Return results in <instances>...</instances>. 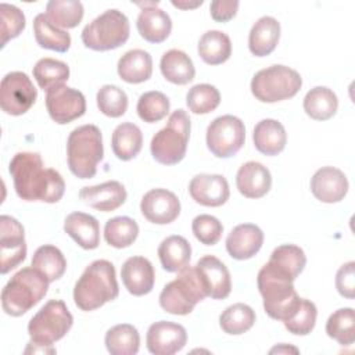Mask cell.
I'll return each mask as SVG.
<instances>
[{
  "mask_svg": "<svg viewBox=\"0 0 355 355\" xmlns=\"http://www.w3.org/2000/svg\"><path fill=\"white\" fill-rule=\"evenodd\" d=\"M139 236V225L129 216H115L107 220L104 226V239L114 248H126L132 245Z\"/></svg>",
  "mask_w": 355,
  "mask_h": 355,
  "instance_id": "obj_39",
  "label": "cell"
},
{
  "mask_svg": "<svg viewBox=\"0 0 355 355\" xmlns=\"http://www.w3.org/2000/svg\"><path fill=\"white\" fill-rule=\"evenodd\" d=\"M121 277L125 288L136 297L148 294L155 282V272L153 263L144 257L128 258L121 269Z\"/></svg>",
  "mask_w": 355,
  "mask_h": 355,
  "instance_id": "obj_22",
  "label": "cell"
},
{
  "mask_svg": "<svg viewBox=\"0 0 355 355\" xmlns=\"http://www.w3.org/2000/svg\"><path fill=\"white\" fill-rule=\"evenodd\" d=\"M316 316H318L316 305L312 301L302 298L300 308L297 309L294 316L283 323H284V327L288 330V333L295 336H306L313 330L316 323Z\"/></svg>",
  "mask_w": 355,
  "mask_h": 355,
  "instance_id": "obj_46",
  "label": "cell"
},
{
  "mask_svg": "<svg viewBox=\"0 0 355 355\" xmlns=\"http://www.w3.org/2000/svg\"><path fill=\"white\" fill-rule=\"evenodd\" d=\"M118 75L126 83H141L151 78L153 58L148 51L133 49L126 51L118 61Z\"/></svg>",
  "mask_w": 355,
  "mask_h": 355,
  "instance_id": "obj_28",
  "label": "cell"
},
{
  "mask_svg": "<svg viewBox=\"0 0 355 355\" xmlns=\"http://www.w3.org/2000/svg\"><path fill=\"white\" fill-rule=\"evenodd\" d=\"M169 98L158 90L146 92L139 97L136 111L141 121L147 123H155L164 119L169 114Z\"/></svg>",
  "mask_w": 355,
  "mask_h": 355,
  "instance_id": "obj_43",
  "label": "cell"
},
{
  "mask_svg": "<svg viewBox=\"0 0 355 355\" xmlns=\"http://www.w3.org/2000/svg\"><path fill=\"white\" fill-rule=\"evenodd\" d=\"M143 216L155 225H168L178 219L180 201L178 196L166 189H151L140 201Z\"/></svg>",
  "mask_w": 355,
  "mask_h": 355,
  "instance_id": "obj_17",
  "label": "cell"
},
{
  "mask_svg": "<svg viewBox=\"0 0 355 355\" xmlns=\"http://www.w3.org/2000/svg\"><path fill=\"white\" fill-rule=\"evenodd\" d=\"M37 90L31 78L21 71L8 72L0 85V107L8 115H22L35 104Z\"/></svg>",
  "mask_w": 355,
  "mask_h": 355,
  "instance_id": "obj_12",
  "label": "cell"
},
{
  "mask_svg": "<svg viewBox=\"0 0 355 355\" xmlns=\"http://www.w3.org/2000/svg\"><path fill=\"white\" fill-rule=\"evenodd\" d=\"M294 352V354H297L298 352V349L295 348V347H287L286 344H282V345H277V347H275V348H272L270 349V354H275V352H277V354H282V352Z\"/></svg>",
  "mask_w": 355,
  "mask_h": 355,
  "instance_id": "obj_52",
  "label": "cell"
},
{
  "mask_svg": "<svg viewBox=\"0 0 355 355\" xmlns=\"http://www.w3.org/2000/svg\"><path fill=\"white\" fill-rule=\"evenodd\" d=\"M252 140L255 148L263 155H277L280 154L287 143V133L282 122L276 119H262L259 121L252 132Z\"/></svg>",
  "mask_w": 355,
  "mask_h": 355,
  "instance_id": "obj_27",
  "label": "cell"
},
{
  "mask_svg": "<svg viewBox=\"0 0 355 355\" xmlns=\"http://www.w3.org/2000/svg\"><path fill=\"white\" fill-rule=\"evenodd\" d=\"M15 193L25 201L58 202L65 191V182L60 172L44 168L39 153H17L8 165Z\"/></svg>",
  "mask_w": 355,
  "mask_h": 355,
  "instance_id": "obj_1",
  "label": "cell"
},
{
  "mask_svg": "<svg viewBox=\"0 0 355 355\" xmlns=\"http://www.w3.org/2000/svg\"><path fill=\"white\" fill-rule=\"evenodd\" d=\"M126 189L118 180H108L96 186H85L79 191V198L85 204L101 212L115 211L126 201Z\"/></svg>",
  "mask_w": 355,
  "mask_h": 355,
  "instance_id": "obj_20",
  "label": "cell"
},
{
  "mask_svg": "<svg viewBox=\"0 0 355 355\" xmlns=\"http://www.w3.org/2000/svg\"><path fill=\"white\" fill-rule=\"evenodd\" d=\"M130 35L128 17L115 8L104 11L82 31L83 44L94 51H108L123 46Z\"/></svg>",
  "mask_w": 355,
  "mask_h": 355,
  "instance_id": "obj_7",
  "label": "cell"
},
{
  "mask_svg": "<svg viewBox=\"0 0 355 355\" xmlns=\"http://www.w3.org/2000/svg\"><path fill=\"white\" fill-rule=\"evenodd\" d=\"M302 107L309 118L315 121H327L336 115L338 98L331 89L316 86L305 94Z\"/></svg>",
  "mask_w": 355,
  "mask_h": 355,
  "instance_id": "obj_34",
  "label": "cell"
},
{
  "mask_svg": "<svg viewBox=\"0 0 355 355\" xmlns=\"http://www.w3.org/2000/svg\"><path fill=\"white\" fill-rule=\"evenodd\" d=\"M326 333L340 345H351L355 340V312L352 308L334 311L326 322Z\"/></svg>",
  "mask_w": 355,
  "mask_h": 355,
  "instance_id": "obj_42",
  "label": "cell"
},
{
  "mask_svg": "<svg viewBox=\"0 0 355 355\" xmlns=\"http://www.w3.org/2000/svg\"><path fill=\"white\" fill-rule=\"evenodd\" d=\"M302 86L301 75L286 65L258 71L251 79V93L261 103H277L294 97Z\"/></svg>",
  "mask_w": 355,
  "mask_h": 355,
  "instance_id": "obj_10",
  "label": "cell"
},
{
  "mask_svg": "<svg viewBox=\"0 0 355 355\" xmlns=\"http://www.w3.org/2000/svg\"><path fill=\"white\" fill-rule=\"evenodd\" d=\"M204 1L200 0V1H194V3H184V1H172V6L178 7V8H182V10H187V8H196V7H200Z\"/></svg>",
  "mask_w": 355,
  "mask_h": 355,
  "instance_id": "obj_51",
  "label": "cell"
},
{
  "mask_svg": "<svg viewBox=\"0 0 355 355\" xmlns=\"http://www.w3.org/2000/svg\"><path fill=\"white\" fill-rule=\"evenodd\" d=\"M83 4L76 0H50L46 4V15L60 29H71L83 18Z\"/></svg>",
  "mask_w": 355,
  "mask_h": 355,
  "instance_id": "obj_38",
  "label": "cell"
},
{
  "mask_svg": "<svg viewBox=\"0 0 355 355\" xmlns=\"http://www.w3.org/2000/svg\"><path fill=\"white\" fill-rule=\"evenodd\" d=\"M103 157V136L96 125H82L69 133L67 141L68 168L76 178H93Z\"/></svg>",
  "mask_w": 355,
  "mask_h": 355,
  "instance_id": "obj_5",
  "label": "cell"
},
{
  "mask_svg": "<svg viewBox=\"0 0 355 355\" xmlns=\"http://www.w3.org/2000/svg\"><path fill=\"white\" fill-rule=\"evenodd\" d=\"M266 263L276 272L294 282L304 270L306 265V257L304 250L298 245L282 244L272 251Z\"/></svg>",
  "mask_w": 355,
  "mask_h": 355,
  "instance_id": "obj_31",
  "label": "cell"
},
{
  "mask_svg": "<svg viewBox=\"0 0 355 355\" xmlns=\"http://www.w3.org/2000/svg\"><path fill=\"white\" fill-rule=\"evenodd\" d=\"M263 232L254 223H241L232 229L226 237L227 254L239 261L250 259L261 250Z\"/></svg>",
  "mask_w": 355,
  "mask_h": 355,
  "instance_id": "obj_21",
  "label": "cell"
},
{
  "mask_svg": "<svg viewBox=\"0 0 355 355\" xmlns=\"http://www.w3.org/2000/svg\"><path fill=\"white\" fill-rule=\"evenodd\" d=\"M0 14H1V47L7 44L8 40L21 35L25 29V15L24 12L8 3L0 4Z\"/></svg>",
  "mask_w": 355,
  "mask_h": 355,
  "instance_id": "obj_47",
  "label": "cell"
},
{
  "mask_svg": "<svg viewBox=\"0 0 355 355\" xmlns=\"http://www.w3.org/2000/svg\"><path fill=\"white\" fill-rule=\"evenodd\" d=\"M162 76L173 85H187L196 76V68L191 58L182 50L172 49L164 53L159 62Z\"/></svg>",
  "mask_w": 355,
  "mask_h": 355,
  "instance_id": "obj_30",
  "label": "cell"
},
{
  "mask_svg": "<svg viewBox=\"0 0 355 355\" xmlns=\"http://www.w3.org/2000/svg\"><path fill=\"white\" fill-rule=\"evenodd\" d=\"M204 298L207 294L196 268L187 265L178 272L175 280L165 284L159 294V305L168 313L189 315Z\"/></svg>",
  "mask_w": 355,
  "mask_h": 355,
  "instance_id": "obj_9",
  "label": "cell"
},
{
  "mask_svg": "<svg viewBox=\"0 0 355 355\" xmlns=\"http://www.w3.org/2000/svg\"><path fill=\"white\" fill-rule=\"evenodd\" d=\"M207 297L225 300L232 291V277L226 265L214 255H205L194 265Z\"/></svg>",
  "mask_w": 355,
  "mask_h": 355,
  "instance_id": "obj_16",
  "label": "cell"
},
{
  "mask_svg": "<svg viewBox=\"0 0 355 355\" xmlns=\"http://www.w3.org/2000/svg\"><path fill=\"white\" fill-rule=\"evenodd\" d=\"M139 6H144L136 21L140 36L144 40L155 44L165 42L172 31L171 17L164 10L157 7V1L146 4L140 3Z\"/></svg>",
  "mask_w": 355,
  "mask_h": 355,
  "instance_id": "obj_23",
  "label": "cell"
},
{
  "mask_svg": "<svg viewBox=\"0 0 355 355\" xmlns=\"http://www.w3.org/2000/svg\"><path fill=\"white\" fill-rule=\"evenodd\" d=\"M161 266L171 273H178L190 263L191 245L183 236H169L158 247Z\"/></svg>",
  "mask_w": 355,
  "mask_h": 355,
  "instance_id": "obj_29",
  "label": "cell"
},
{
  "mask_svg": "<svg viewBox=\"0 0 355 355\" xmlns=\"http://www.w3.org/2000/svg\"><path fill=\"white\" fill-rule=\"evenodd\" d=\"M191 230L194 237L204 245H215L223 233L220 220L212 215L201 214L191 222Z\"/></svg>",
  "mask_w": 355,
  "mask_h": 355,
  "instance_id": "obj_48",
  "label": "cell"
},
{
  "mask_svg": "<svg viewBox=\"0 0 355 355\" xmlns=\"http://www.w3.org/2000/svg\"><path fill=\"white\" fill-rule=\"evenodd\" d=\"M33 78L39 87L50 90L51 87L64 85L69 79V67L54 58H42L33 67Z\"/></svg>",
  "mask_w": 355,
  "mask_h": 355,
  "instance_id": "obj_41",
  "label": "cell"
},
{
  "mask_svg": "<svg viewBox=\"0 0 355 355\" xmlns=\"http://www.w3.org/2000/svg\"><path fill=\"white\" fill-rule=\"evenodd\" d=\"M280 39V24L273 17H261L248 35V49L255 57L269 55Z\"/></svg>",
  "mask_w": 355,
  "mask_h": 355,
  "instance_id": "obj_26",
  "label": "cell"
},
{
  "mask_svg": "<svg viewBox=\"0 0 355 355\" xmlns=\"http://www.w3.org/2000/svg\"><path fill=\"white\" fill-rule=\"evenodd\" d=\"M348 179L345 173L334 166H322L311 178V191L316 200L333 204L340 202L348 193Z\"/></svg>",
  "mask_w": 355,
  "mask_h": 355,
  "instance_id": "obj_19",
  "label": "cell"
},
{
  "mask_svg": "<svg viewBox=\"0 0 355 355\" xmlns=\"http://www.w3.org/2000/svg\"><path fill=\"white\" fill-rule=\"evenodd\" d=\"M245 140L244 122L234 115L215 118L207 128V147L218 158L236 155Z\"/></svg>",
  "mask_w": 355,
  "mask_h": 355,
  "instance_id": "obj_11",
  "label": "cell"
},
{
  "mask_svg": "<svg viewBox=\"0 0 355 355\" xmlns=\"http://www.w3.org/2000/svg\"><path fill=\"white\" fill-rule=\"evenodd\" d=\"M111 147L118 159H133L143 147V135L140 128L132 122L119 123L112 132Z\"/></svg>",
  "mask_w": 355,
  "mask_h": 355,
  "instance_id": "obj_32",
  "label": "cell"
},
{
  "mask_svg": "<svg viewBox=\"0 0 355 355\" xmlns=\"http://www.w3.org/2000/svg\"><path fill=\"white\" fill-rule=\"evenodd\" d=\"M240 3L239 1H220L214 0L209 6V12L214 21L216 22H227L233 19L237 14Z\"/></svg>",
  "mask_w": 355,
  "mask_h": 355,
  "instance_id": "obj_50",
  "label": "cell"
},
{
  "mask_svg": "<svg viewBox=\"0 0 355 355\" xmlns=\"http://www.w3.org/2000/svg\"><path fill=\"white\" fill-rule=\"evenodd\" d=\"M73 316L62 300L47 301L29 320L31 343L39 347H51L72 327Z\"/></svg>",
  "mask_w": 355,
  "mask_h": 355,
  "instance_id": "obj_8",
  "label": "cell"
},
{
  "mask_svg": "<svg viewBox=\"0 0 355 355\" xmlns=\"http://www.w3.org/2000/svg\"><path fill=\"white\" fill-rule=\"evenodd\" d=\"M255 323L254 309L243 302L227 306L219 316V326L226 334L239 336L248 331Z\"/></svg>",
  "mask_w": 355,
  "mask_h": 355,
  "instance_id": "obj_40",
  "label": "cell"
},
{
  "mask_svg": "<svg viewBox=\"0 0 355 355\" xmlns=\"http://www.w3.org/2000/svg\"><path fill=\"white\" fill-rule=\"evenodd\" d=\"M64 232L83 250H94L100 244V225L89 214H69L64 220Z\"/></svg>",
  "mask_w": 355,
  "mask_h": 355,
  "instance_id": "obj_25",
  "label": "cell"
},
{
  "mask_svg": "<svg viewBox=\"0 0 355 355\" xmlns=\"http://www.w3.org/2000/svg\"><path fill=\"white\" fill-rule=\"evenodd\" d=\"M293 283L275 272L268 263L261 268L257 284L263 300V309L269 318L286 322L294 316L302 298L297 294Z\"/></svg>",
  "mask_w": 355,
  "mask_h": 355,
  "instance_id": "obj_3",
  "label": "cell"
},
{
  "mask_svg": "<svg viewBox=\"0 0 355 355\" xmlns=\"http://www.w3.org/2000/svg\"><path fill=\"white\" fill-rule=\"evenodd\" d=\"M119 286L114 265L107 259L93 261L80 275L73 287V301L80 311H94L114 301Z\"/></svg>",
  "mask_w": 355,
  "mask_h": 355,
  "instance_id": "obj_2",
  "label": "cell"
},
{
  "mask_svg": "<svg viewBox=\"0 0 355 355\" xmlns=\"http://www.w3.org/2000/svg\"><path fill=\"white\" fill-rule=\"evenodd\" d=\"M0 273L17 268L26 257L24 226L10 215L0 216Z\"/></svg>",
  "mask_w": 355,
  "mask_h": 355,
  "instance_id": "obj_14",
  "label": "cell"
},
{
  "mask_svg": "<svg viewBox=\"0 0 355 355\" xmlns=\"http://www.w3.org/2000/svg\"><path fill=\"white\" fill-rule=\"evenodd\" d=\"M104 343L111 355H135L139 352L140 334L133 324L121 323L105 333Z\"/></svg>",
  "mask_w": 355,
  "mask_h": 355,
  "instance_id": "obj_36",
  "label": "cell"
},
{
  "mask_svg": "<svg viewBox=\"0 0 355 355\" xmlns=\"http://www.w3.org/2000/svg\"><path fill=\"white\" fill-rule=\"evenodd\" d=\"M189 193L200 205L220 207L229 200L230 189L225 176L218 173H200L190 180Z\"/></svg>",
  "mask_w": 355,
  "mask_h": 355,
  "instance_id": "obj_18",
  "label": "cell"
},
{
  "mask_svg": "<svg viewBox=\"0 0 355 355\" xmlns=\"http://www.w3.org/2000/svg\"><path fill=\"white\" fill-rule=\"evenodd\" d=\"M49 280L35 268L18 270L1 290V308L10 316H22L39 304L49 290Z\"/></svg>",
  "mask_w": 355,
  "mask_h": 355,
  "instance_id": "obj_4",
  "label": "cell"
},
{
  "mask_svg": "<svg viewBox=\"0 0 355 355\" xmlns=\"http://www.w3.org/2000/svg\"><path fill=\"white\" fill-rule=\"evenodd\" d=\"M336 288L340 295L352 300L355 297V262L349 261L340 266L336 275Z\"/></svg>",
  "mask_w": 355,
  "mask_h": 355,
  "instance_id": "obj_49",
  "label": "cell"
},
{
  "mask_svg": "<svg viewBox=\"0 0 355 355\" xmlns=\"http://www.w3.org/2000/svg\"><path fill=\"white\" fill-rule=\"evenodd\" d=\"M220 103L219 90L209 83H198L189 89L186 94V104L193 114L204 115L209 114Z\"/></svg>",
  "mask_w": 355,
  "mask_h": 355,
  "instance_id": "obj_44",
  "label": "cell"
},
{
  "mask_svg": "<svg viewBox=\"0 0 355 355\" xmlns=\"http://www.w3.org/2000/svg\"><path fill=\"white\" fill-rule=\"evenodd\" d=\"M32 268L37 269L51 283L62 277L65 273L67 259L60 248L51 244H44L35 251Z\"/></svg>",
  "mask_w": 355,
  "mask_h": 355,
  "instance_id": "obj_37",
  "label": "cell"
},
{
  "mask_svg": "<svg viewBox=\"0 0 355 355\" xmlns=\"http://www.w3.org/2000/svg\"><path fill=\"white\" fill-rule=\"evenodd\" d=\"M96 100L100 112L110 118H119L128 110V96L115 85L101 86L97 92Z\"/></svg>",
  "mask_w": 355,
  "mask_h": 355,
  "instance_id": "obj_45",
  "label": "cell"
},
{
  "mask_svg": "<svg viewBox=\"0 0 355 355\" xmlns=\"http://www.w3.org/2000/svg\"><path fill=\"white\" fill-rule=\"evenodd\" d=\"M190 128L189 114L182 108L173 111L168 118L166 126L151 139L150 150L153 158L162 165L179 164L186 155Z\"/></svg>",
  "mask_w": 355,
  "mask_h": 355,
  "instance_id": "obj_6",
  "label": "cell"
},
{
  "mask_svg": "<svg viewBox=\"0 0 355 355\" xmlns=\"http://www.w3.org/2000/svg\"><path fill=\"white\" fill-rule=\"evenodd\" d=\"M46 108L55 123L65 125L86 112V98L78 89L60 85L46 92Z\"/></svg>",
  "mask_w": 355,
  "mask_h": 355,
  "instance_id": "obj_13",
  "label": "cell"
},
{
  "mask_svg": "<svg viewBox=\"0 0 355 355\" xmlns=\"http://www.w3.org/2000/svg\"><path fill=\"white\" fill-rule=\"evenodd\" d=\"M33 33L36 43L42 49L53 50L57 53H65L71 47L69 33L53 25L44 12H40L35 17Z\"/></svg>",
  "mask_w": 355,
  "mask_h": 355,
  "instance_id": "obj_33",
  "label": "cell"
},
{
  "mask_svg": "<svg viewBox=\"0 0 355 355\" xmlns=\"http://www.w3.org/2000/svg\"><path fill=\"white\" fill-rule=\"evenodd\" d=\"M236 186L245 198H261L266 196L272 187V175L261 162L248 161L239 168Z\"/></svg>",
  "mask_w": 355,
  "mask_h": 355,
  "instance_id": "obj_24",
  "label": "cell"
},
{
  "mask_svg": "<svg viewBox=\"0 0 355 355\" xmlns=\"http://www.w3.org/2000/svg\"><path fill=\"white\" fill-rule=\"evenodd\" d=\"M187 343L186 329L173 322L159 320L153 323L146 334L147 349L154 355H173Z\"/></svg>",
  "mask_w": 355,
  "mask_h": 355,
  "instance_id": "obj_15",
  "label": "cell"
},
{
  "mask_svg": "<svg viewBox=\"0 0 355 355\" xmlns=\"http://www.w3.org/2000/svg\"><path fill=\"white\" fill-rule=\"evenodd\" d=\"M197 51L208 65L223 64L232 55L230 37L220 31H208L200 37Z\"/></svg>",
  "mask_w": 355,
  "mask_h": 355,
  "instance_id": "obj_35",
  "label": "cell"
}]
</instances>
